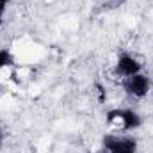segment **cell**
<instances>
[{"label": "cell", "mask_w": 153, "mask_h": 153, "mask_svg": "<svg viewBox=\"0 0 153 153\" xmlns=\"http://www.w3.org/2000/svg\"><path fill=\"white\" fill-rule=\"evenodd\" d=\"M119 121L125 130H134L141 126V116L134 109H114L107 112V123Z\"/></svg>", "instance_id": "obj_1"}, {"label": "cell", "mask_w": 153, "mask_h": 153, "mask_svg": "<svg viewBox=\"0 0 153 153\" xmlns=\"http://www.w3.org/2000/svg\"><path fill=\"white\" fill-rule=\"evenodd\" d=\"M123 85H125V91H126L128 94H132V96H135V98H143V96L148 94L152 84H150V78L146 75L135 73V75H132V76H126Z\"/></svg>", "instance_id": "obj_2"}, {"label": "cell", "mask_w": 153, "mask_h": 153, "mask_svg": "<svg viewBox=\"0 0 153 153\" xmlns=\"http://www.w3.org/2000/svg\"><path fill=\"white\" fill-rule=\"evenodd\" d=\"M103 146L109 153H135V150H137V143L130 137L107 135L103 139Z\"/></svg>", "instance_id": "obj_3"}, {"label": "cell", "mask_w": 153, "mask_h": 153, "mask_svg": "<svg viewBox=\"0 0 153 153\" xmlns=\"http://www.w3.org/2000/svg\"><path fill=\"white\" fill-rule=\"evenodd\" d=\"M116 70H117V73L121 76L126 78V76H132V75H135V73H139V71H141V64H139L132 55L123 53V55L117 59Z\"/></svg>", "instance_id": "obj_4"}, {"label": "cell", "mask_w": 153, "mask_h": 153, "mask_svg": "<svg viewBox=\"0 0 153 153\" xmlns=\"http://www.w3.org/2000/svg\"><path fill=\"white\" fill-rule=\"evenodd\" d=\"M13 62H14V59H13L11 52L7 48H0V70L5 68V66H11Z\"/></svg>", "instance_id": "obj_5"}, {"label": "cell", "mask_w": 153, "mask_h": 153, "mask_svg": "<svg viewBox=\"0 0 153 153\" xmlns=\"http://www.w3.org/2000/svg\"><path fill=\"white\" fill-rule=\"evenodd\" d=\"M126 0H107V7H117V5H123Z\"/></svg>", "instance_id": "obj_6"}, {"label": "cell", "mask_w": 153, "mask_h": 153, "mask_svg": "<svg viewBox=\"0 0 153 153\" xmlns=\"http://www.w3.org/2000/svg\"><path fill=\"white\" fill-rule=\"evenodd\" d=\"M4 139H5V135H4V132L0 130V148L4 146Z\"/></svg>", "instance_id": "obj_7"}, {"label": "cell", "mask_w": 153, "mask_h": 153, "mask_svg": "<svg viewBox=\"0 0 153 153\" xmlns=\"http://www.w3.org/2000/svg\"><path fill=\"white\" fill-rule=\"evenodd\" d=\"M7 2H9V0H0V5H5Z\"/></svg>", "instance_id": "obj_8"}]
</instances>
